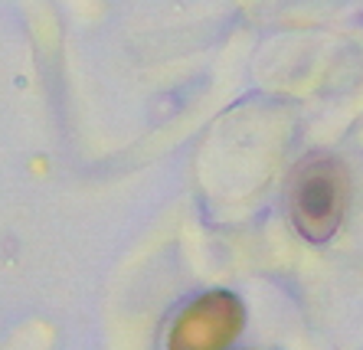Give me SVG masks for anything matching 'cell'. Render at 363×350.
<instances>
[{
	"mask_svg": "<svg viewBox=\"0 0 363 350\" xmlns=\"http://www.w3.org/2000/svg\"><path fill=\"white\" fill-rule=\"evenodd\" d=\"M245 327V307L233 291H206L170 324V350H226Z\"/></svg>",
	"mask_w": 363,
	"mask_h": 350,
	"instance_id": "2",
	"label": "cell"
},
{
	"mask_svg": "<svg viewBox=\"0 0 363 350\" xmlns=\"http://www.w3.org/2000/svg\"><path fill=\"white\" fill-rule=\"evenodd\" d=\"M291 222L308 242H328L347 210V171L337 157H308L288 190Z\"/></svg>",
	"mask_w": 363,
	"mask_h": 350,
	"instance_id": "1",
	"label": "cell"
}]
</instances>
